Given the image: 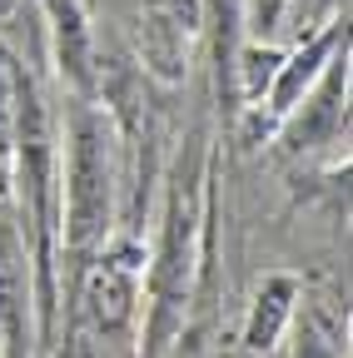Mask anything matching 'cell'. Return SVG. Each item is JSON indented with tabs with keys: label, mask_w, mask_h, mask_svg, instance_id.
Here are the masks:
<instances>
[{
	"label": "cell",
	"mask_w": 353,
	"mask_h": 358,
	"mask_svg": "<svg viewBox=\"0 0 353 358\" xmlns=\"http://www.w3.org/2000/svg\"><path fill=\"white\" fill-rule=\"evenodd\" d=\"M65 185H60V239L70 254H95L115 214V129L95 105H70L65 124Z\"/></svg>",
	"instance_id": "cell-1"
},
{
	"label": "cell",
	"mask_w": 353,
	"mask_h": 358,
	"mask_svg": "<svg viewBox=\"0 0 353 358\" xmlns=\"http://www.w3.org/2000/svg\"><path fill=\"white\" fill-rule=\"evenodd\" d=\"M189 234H194V219L185 209V179H180L174 199H169V219H164L159 264H154V313H150V353L145 358H159L169 348V334L180 329V308L189 294V259H194Z\"/></svg>",
	"instance_id": "cell-2"
},
{
	"label": "cell",
	"mask_w": 353,
	"mask_h": 358,
	"mask_svg": "<svg viewBox=\"0 0 353 358\" xmlns=\"http://www.w3.org/2000/svg\"><path fill=\"white\" fill-rule=\"evenodd\" d=\"M70 319L110 334L115 343L124 338L129 319H135V268H129V259H100V264L85 268Z\"/></svg>",
	"instance_id": "cell-3"
},
{
	"label": "cell",
	"mask_w": 353,
	"mask_h": 358,
	"mask_svg": "<svg viewBox=\"0 0 353 358\" xmlns=\"http://www.w3.org/2000/svg\"><path fill=\"white\" fill-rule=\"evenodd\" d=\"M343 90H348V45H338L333 50V60L324 65V75L303 90V115H284L289 120V129H284V140H289V150H314V145H324L329 134L343 124Z\"/></svg>",
	"instance_id": "cell-4"
},
{
	"label": "cell",
	"mask_w": 353,
	"mask_h": 358,
	"mask_svg": "<svg viewBox=\"0 0 353 358\" xmlns=\"http://www.w3.org/2000/svg\"><path fill=\"white\" fill-rule=\"evenodd\" d=\"M145 6V55L159 75H180L189 45L199 35V0H140Z\"/></svg>",
	"instance_id": "cell-5"
},
{
	"label": "cell",
	"mask_w": 353,
	"mask_h": 358,
	"mask_svg": "<svg viewBox=\"0 0 353 358\" xmlns=\"http://www.w3.org/2000/svg\"><path fill=\"white\" fill-rule=\"evenodd\" d=\"M338 45H348L343 20H333L324 35H314L308 45H298L289 60H279V70H274V80H269V110H274V120H284V115H294V110H298L303 90L324 75V65L333 60Z\"/></svg>",
	"instance_id": "cell-6"
},
{
	"label": "cell",
	"mask_w": 353,
	"mask_h": 358,
	"mask_svg": "<svg viewBox=\"0 0 353 358\" xmlns=\"http://www.w3.org/2000/svg\"><path fill=\"white\" fill-rule=\"evenodd\" d=\"M55 15V45H60V70L85 90L90 85V25H85L75 0H45Z\"/></svg>",
	"instance_id": "cell-7"
},
{
	"label": "cell",
	"mask_w": 353,
	"mask_h": 358,
	"mask_svg": "<svg viewBox=\"0 0 353 358\" xmlns=\"http://www.w3.org/2000/svg\"><path fill=\"white\" fill-rule=\"evenodd\" d=\"M289 313H294V279H269V284H264V294H259V303H254V313H249L244 343H249L254 353L274 348V338H279L284 324H289Z\"/></svg>",
	"instance_id": "cell-8"
},
{
	"label": "cell",
	"mask_w": 353,
	"mask_h": 358,
	"mask_svg": "<svg viewBox=\"0 0 353 358\" xmlns=\"http://www.w3.org/2000/svg\"><path fill=\"white\" fill-rule=\"evenodd\" d=\"M239 70H244V95H249V100H259L264 90H269L274 70H279V55H274V50H259V45H249Z\"/></svg>",
	"instance_id": "cell-9"
},
{
	"label": "cell",
	"mask_w": 353,
	"mask_h": 358,
	"mask_svg": "<svg viewBox=\"0 0 353 358\" xmlns=\"http://www.w3.org/2000/svg\"><path fill=\"white\" fill-rule=\"evenodd\" d=\"M244 10H249V30L254 35H274L284 10H289V0H244Z\"/></svg>",
	"instance_id": "cell-10"
},
{
	"label": "cell",
	"mask_w": 353,
	"mask_h": 358,
	"mask_svg": "<svg viewBox=\"0 0 353 358\" xmlns=\"http://www.w3.org/2000/svg\"><path fill=\"white\" fill-rule=\"evenodd\" d=\"M294 358H338V343H329V338L319 334V324H303L298 353H294Z\"/></svg>",
	"instance_id": "cell-11"
}]
</instances>
